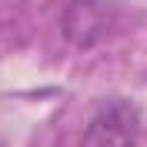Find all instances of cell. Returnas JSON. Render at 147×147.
Wrapping results in <instances>:
<instances>
[{"label":"cell","instance_id":"2","mask_svg":"<svg viewBox=\"0 0 147 147\" xmlns=\"http://www.w3.org/2000/svg\"><path fill=\"white\" fill-rule=\"evenodd\" d=\"M107 26H110V15L107 6L98 0H72L63 18L66 38L78 46H92L98 38L107 35Z\"/></svg>","mask_w":147,"mask_h":147},{"label":"cell","instance_id":"1","mask_svg":"<svg viewBox=\"0 0 147 147\" xmlns=\"http://www.w3.org/2000/svg\"><path fill=\"white\" fill-rule=\"evenodd\" d=\"M136 136H138V110L130 101L113 98L95 113L84 141L87 144H133Z\"/></svg>","mask_w":147,"mask_h":147}]
</instances>
